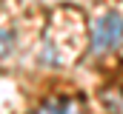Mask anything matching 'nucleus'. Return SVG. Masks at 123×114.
<instances>
[{"instance_id":"1","label":"nucleus","mask_w":123,"mask_h":114,"mask_svg":"<svg viewBox=\"0 0 123 114\" xmlns=\"http://www.w3.org/2000/svg\"><path fill=\"white\" fill-rule=\"evenodd\" d=\"M120 43H123V17L117 11H106L103 17H97L92 28V49L109 51V49H117Z\"/></svg>"},{"instance_id":"2","label":"nucleus","mask_w":123,"mask_h":114,"mask_svg":"<svg viewBox=\"0 0 123 114\" xmlns=\"http://www.w3.org/2000/svg\"><path fill=\"white\" fill-rule=\"evenodd\" d=\"M37 114H80V106L69 97H60V100H46L37 108Z\"/></svg>"},{"instance_id":"3","label":"nucleus","mask_w":123,"mask_h":114,"mask_svg":"<svg viewBox=\"0 0 123 114\" xmlns=\"http://www.w3.org/2000/svg\"><path fill=\"white\" fill-rule=\"evenodd\" d=\"M103 106L115 114H123V91H106L103 94Z\"/></svg>"},{"instance_id":"4","label":"nucleus","mask_w":123,"mask_h":114,"mask_svg":"<svg viewBox=\"0 0 123 114\" xmlns=\"http://www.w3.org/2000/svg\"><path fill=\"white\" fill-rule=\"evenodd\" d=\"M12 46H14V37H12L9 31H3V28H0V57L9 54V51H12Z\"/></svg>"}]
</instances>
